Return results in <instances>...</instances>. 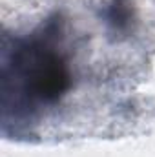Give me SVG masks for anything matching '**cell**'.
<instances>
[{
  "instance_id": "obj_1",
  "label": "cell",
  "mask_w": 155,
  "mask_h": 157,
  "mask_svg": "<svg viewBox=\"0 0 155 157\" xmlns=\"http://www.w3.org/2000/svg\"><path fill=\"white\" fill-rule=\"evenodd\" d=\"M4 117L35 121L60 102L71 86V64L64 48L60 17L46 20L26 37H17L4 59Z\"/></svg>"
}]
</instances>
